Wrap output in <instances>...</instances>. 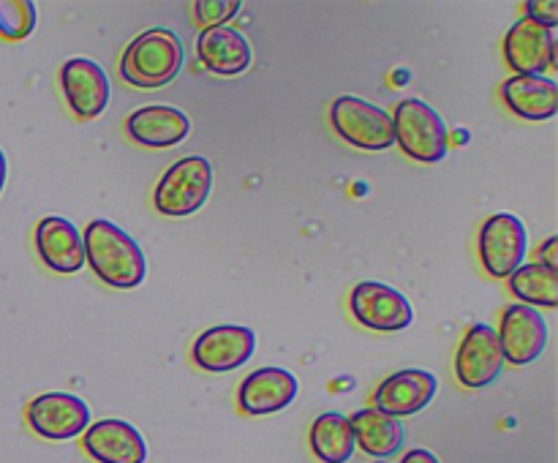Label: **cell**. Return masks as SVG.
Instances as JSON below:
<instances>
[{"label": "cell", "instance_id": "1", "mask_svg": "<svg viewBox=\"0 0 558 463\" xmlns=\"http://www.w3.org/2000/svg\"><path fill=\"white\" fill-rule=\"evenodd\" d=\"M82 243H85V261L104 283L114 289H134L145 281V254L140 243L118 223L104 218L90 221L82 232Z\"/></svg>", "mask_w": 558, "mask_h": 463}, {"label": "cell", "instance_id": "2", "mask_svg": "<svg viewBox=\"0 0 558 463\" xmlns=\"http://www.w3.org/2000/svg\"><path fill=\"white\" fill-rule=\"evenodd\" d=\"M183 44L172 31H145L129 44L120 63V74L131 87L156 90L167 87L183 69Z\"/></svg>", "mask_w": 558, "mask_h": 463}, {"label": "cell", "instance_id": "3", "mask_svg": "<svg viewBox=\"0 0 558 463\" xmlns=\"http://www.w3.org/2000/svg\"><path fill=\"white\" fill-rule=\"evenodd\" d=\"M396 145L420 163H436L447 156L450 136L441 114L420 98H407L392 114Z\"/></svg>", "mask_w": 558, "mask_h": 463}, {"label": "cell", "instance_id": "4", "mask_svg": "<svg viewBox=\"0 0 558 463\" xmlns=\"http://www.w3.org/2000/svg\"><path fill=\"white\" fill-rule=\"evenodd\" d=\"M213 191V167L205 156H189L174 161L158 180L156 210L169 218H185L202 210Z\"/></svg>", "mask_w": 558, "mask_h": 463}, {"label": "cell", "instance_id": "5", "mask_svg": "<svg viewBox=\"0 0 558 463\" xmlns=\"http://www.w3.org/2000/svg\"><path fill=\"white\" fill-rule=\"evenodd\" d=\"M330 123L343 142L360 150L379 153L396 145L390 112L357 96L336 98L330 109Z\"/></svg>", "mask_w": 558, "mask_h": 463}, {"label": "cell", "instance_id": "6", "mask_svg": "<svg viewBox=\"0 0 558 463\" xmlns=\"http://www.w3.org/2000/svg\"><path fill=\"white\" fill-rule=\"evenodd\" d=\"M480 261L494 278H510L526 259V227L512 212H496L480 229Z\"/></svg>", "mask_w": 558, "mask_h": 463}, {"label": "cell", "instance_id": "7", "mask_svg": "<svg viewBox=\"0 0 558 463\" xmlns=\"http://www.w3.org/2000/svg\"><path fill=\"white\" fill-rule=\"evenodd\" d=\"M349 305H352L354 319L363 327H368V330L398 332L407 330L414 321L412 303H409L398 289L379 281L357 283V287L352 289Z\"/></svg>", "mask_w": 558, "mask_h": 463}, {"label": "cell", "instance_id": "8", "mask_svg": "<svg viewBox=\"0 0 558 463\" xmlns=\"http://www.w3.org/2000/svg\"><path fill=\"white\" fill-rule=\"evenodd\" d=\"M27 423L41 439H74L90 425V406L71 392H44L27 406Z\"/></svg>", "mask_w": 558, "mask_h": 463}, {"label": "cell", "instance_id": "9", "mask_svg": "<svg viewBox=\"0 0 558 463\" xmlns=\"http://www.w3.org/2000/svg\"><path fill=\"white\" fill-rule=\"evenodd\" d=\"M256 352V332L243 325H218L194 341V363L210 374H229L248 363Z\"/></svg>", "mask_w": 558, "mask_h": 463}, {"label": "cell", "instance_id": "10", "mask_svg": "<svg viewBox=\"0 0 558 463\" xmlns=\"http://www.w3.org/2000/svg\"><path fill=\"white\" fill-rule=\"evenodd\" d=\"M496 336H499L505 363L529 365L548 346V321L537 308L518 303L501 314Z\"/></svg>", "mask_w": 558, "mask_h": 463}, {"label": "cell", "instance_id": "11", "mask_svg": "<svg viewBox=\"0 0 558 463\" xmlns=\"http://www.w3.org/2000/svg\"><path fill=\"white\" fill-rule=\"evenodd\" d=\"M60 85L63 96L69 101L71 112L82 120H93L107 112L112 85L109 76L96 60L90 58H71L60 69Z\"/></svg>", "mask_w": 558, "mask_h": 463}, {"label": "cell", "instance_id": "12", "mask_svg": "<svg viewBox=\"0 0 558 463\" xmlns=\"http://www.w3.org/2000/svg\"><path fill=\"white\" fill-rule=\"evenodd\" d=\"M505 368L499 336L488 325H472L456 354V376L469 390H480L499 379Z\"/></svg>", "mask_w": 558, "mask_h": 463}, {"label": "cell", "instance_id": "13", "mask_svg": "<svg viewBox=\"0 0 558 463\" xmlns=\"http://www.w3.org/2000/svg\"><path fill=\"white\" fill-rule=\"evenodd\" d=\"M439 390V379L423 368H407L387 376L374 392V409L387 417H409L428 406Z\"/></svg>", "mask_w": 558, "mask_h": 463}, {"label": "cell", "instance_id": "14", "mask_svg": "<svg viewBox=\"0 0 558 463\" xmlns=\"http://www.w3.org/2000/svg\"><path fill=\"white\" fill-rule=\"evenodd\" d=\"M505 58L515 74L545 76V71L558 63L554 31L523 16L507 33Z\"/></svg>", "mask_w": 558, "mask_h": 463}, {"label": "cell", "instance_id": "15", "mask_svg": "<svg viewBox=\"0 0 558 463\" xmlns=\"http://www.w3.org/2000/svg\"><path fill=\"white\" fill-rule=\"evenodd\" d=\"M85 452L96 463H145V436L125 419H98L85 430Z\"/></svg>", "mask_w": 558, "mask_h": 463}, {"label": "cell", "instance_id": "16", "mask_svg": "<svg viewBox=\"0 0 558 463\" xmlns=\"http://www.w3.org/2000/svg\"><path fill=\"white\" fill-rule=\"evenodd\" d=\"M298 390L300 381L292 370L270 365V368H259L245 376L238 390V401L245 414L262 417V414H276L287 409L298 398Z\"/></svg>", "mask_w": 558, "mask_h": 463}, {"label": "cell", "instance_id": "17", "mask_svg": "<svg viewBox=\"0 0 558 463\" xmlns=\"http://www.w3.org/2000/svg\"><path fill=\"white\" fill-rule=\"evenodd\" d=\"M36 251L44 265L54 272H80L85 267V243L69 218L47 216L36 227Z\"/></svg>", "mask_w": 558, "mask_h": 463}, {"label": "cell", "instance_id": "18", "mask_svg": "<svg viewBox=\"0 0 558 463\" xmlns=\"http://www.w3.org/2000/svg\"><path fill=\"white\" fill-rule=\"evenodd\" d=\"M125 131L136 145L145 147H174L191 134V120L183 109L167 103L142 107L125 120Z\"/></svg>", "mask_w": 558, "mask_h": 463}, {"label": "cell", "instance_id": "19", "mask_svg": "<svg viewBox=\"0 0 558 463\" xmlns=\"http://www.w3.org/2000/svg\"><path fill=\"white\" fill-rule=\"evenodd\" d=\"M196 52H199L202 65L218 76H238L254 60L248 38L234 27H207L196 38Z\"/></svg>", "mask_w": 558, "mask_h": 463}, {"label": "cell", "instance_id": "20", "mask_svg": "<svg viewBox=\"0 0 558 463\" xmlns=\"http://www.w3.org/2000/svg\"><path fill=\"white\" fill-rule=\"evenodd\" d=\"M501 98L523 120H550L558 112V85L548 76L515 74L501 85Z\"/></svg>", "mask_w": 558, "mask_h": 463}, {"label": "cell", "instance_id": "21", "mask_svg": "<svg viewBox=\"0 0 558 463\" xmlns=\"http://www.w3.org/2000/svg\"><path fill=\"white\" fill-rule=\"evenodd\" d=\"M349 423H352L357 447H363V452L379 458V461L396 455L403 447V436L407 434H403L401 419L387 417L379 409H360V412H354L352 417H349Z\"/></svg>", "mask_w": 558, "mask_h": 463}, {"label": "cell", "instance_id": "22", "mask_svg": "<svg viewBox=\"0 0 558 463\" xmlns=\"http://www.w3.org/2000/svg\"><path fill=\"white\" fill-rule=\"evenodd\" d=\"M311 450L322 463H349L352 461L357 441L349 417L338 412L319 414V419L311 428Z\"/></svg>", "mask_w": 558, "mask_h": 463}, {"label": "cell", "instance_id": "23", "mask_svg": "<svg viewBox=\"0 0 558 463\" xmlns=\"http://www.w3.org/2000/svg\"><path fill=\"white\" fill-rule=\"evenodd\" d=\"M510 289L521 305L532 308H558V272L548 270L539 261L521 265L510 276Z\"/></svg>", "mask_w": 558, "mask_h": 463}, {"label": "cell", "instance_id": "24", "mask_svg": "<svg viewBox=\"0 0 558 463\" xmlns=\"http://www.w3.org/2000/svg\"><path fill=\"white\" fill-rule=\"evenodd\" d=\"M38 11L31 0H0V36L22 41L36 31Z\"/></svg>", "mask_w": 558, "mask_h": 463}, {"label": "cell", "instance_id": "25", "mask_svg": "<svg viewBox=\"0 0 558 463\" xmlns=\"http://www.w3.org/2000/svg\"><path fill=\"white\" fill-rule=\"evenodd\" d=\"M243 9L240 0H196L194 14L196 20L207 27H223L232 16H238V11Z\"/></svg>", "mask_w": 558, "mask_h": 463}, {"label": "cell", "instance_id": "26", "mask_svg": "<svg viewBox=\"0 0 558 463\" xmlns=\"http://www.w3.org/2000/svg\"><path fill=\"white\" fill-rule=\"evenodd\" d=\"M526 16L537 22V25L550 27V31H554L558 25V0H529Z\"/></svg>", "mask_w": 558, "mask_h": 463}, {"label": "cell", "instance_id": "27", "mask_svg": "<svg viewBox=\"0 0 558 463\" xmlns=\"http://www.w3.org/2000/svg\"><path fill=\"white\" fill-rule=\"evenodd\" d=\"M539 265L548 267V270L558 272V240L556 237H548L545 240V245L539 248Z\"/></svg>", "mask_w": 558, "mask_h": 463}, {"label": "cell", "instance_id": "28", "mask_svg": "<svg viewBox=\"0 0 558 463\" xmlns=\"http://www.w3.org/2000/svg\"><path fill=\"white\" fill-rule=\"evenodd\" d=\"M401 463H441V461L430 450H423V447H417V450H409L407 455H403Z\"/></svg>", "mask_w": 558, "mask_h": 463}, {"label": "cell", "instance_id": "29", "mask_svg": "<svg viewBox=\"0 0 558 463\" xmlns=\"http://www.w3.org/2000/svg\"><path fill=\"white\" fill-rule=\"evenodd\" d=\"M5 172H9V169H5V156H3V150H0V194H3V185H5Z\"/></svg>", "mask_w": 558, "mask_h": 463}, {"label": "cell", "instance_id": "30", "mask_svg": "<svg viewBox=\"0 0 558 463\" xmlns=\"http://www.w3.org/2000/svg\"><path fill=\"white\" fill-rule=\"evenodd\" d=\"M376 463H387V461H376Z\"/></svg>", "mask_w": 558, "mask_h": 463}]
</instances>
